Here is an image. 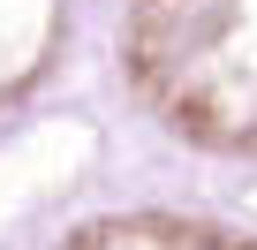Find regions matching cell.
Returning a JSON list of instances; mask_svg holds the SVG:
<instances>
[{"label": "cell", "instance_id": "7a4b0ae2", "mask_svg": "<svg viewBox=\"0 0 257 250\" xmlns=\"http://www.w3.org/2000/svg\"><path fill=\"white\" fill-rule=\"evenodd\" d=\"M61 250H257V242L234 235V227H212V220L128 212V220H98V227H83V235L61 242Z\"/></svg>", "mask_w": 257, "mask_h": 250}, {"label": "cell", "instance_id": "6da1fadb", "mask_svg": "<svg viewBox=\"0 0 257 250\" xmlns=\"http://www.w3.org/2000/svg\"><path fill=\"white\" fill-rule=\"evenodd\" d=\"M121 61L159 129L257 159V0H128Z\"/></svg>", "mask_w": 257, "mask_h": 250}]
</instances>
